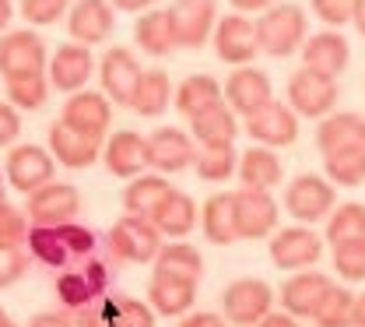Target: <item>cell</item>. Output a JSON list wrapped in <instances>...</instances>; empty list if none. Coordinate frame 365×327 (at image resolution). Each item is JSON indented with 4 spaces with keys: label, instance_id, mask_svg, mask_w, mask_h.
<instances>
[{
    "label": "cell",
    "instance_id": "obj_61",
    "mask_svg": "<svg viewBox=\"0 0 365 327\" xmlns=\"http://www.w3.org/2000/svg\"><path fill=\"white\" fill-rule=\"evenodd\" d=\"M7 327H18V324H7Z\"/></svg>",
    "mask_w": 365,
    "mask_h": 327
},
{
    "label": "cell",
    "instance_id": "obj_4",
    "mask_svg": "<svg viewBox=\"0 0 365 327\" xmlns=\"http://www.w3.org/2000/svg\"><path fill=\"white\" fill-rule=\"evenodd\" d=\"M162 246L165 243H162L158 226L151 218H144V215H127V211L106 236V250L116 261H130V264H155Z\"/></svg>",
    "mask_w": 365,
    "mask_h": 327
},
{
    "label": "cell",
    "instance_id": "obj_54",
    "mask_svg": "<svg viewBox=\"0 0 365 327\" xmlns=\"http://www.w3.org/2000/svg\"><path fill=\"white\" fill-rule=\"evenodd\" d=\"M113 7H116V11H134V14H144V11H151V7H155V0H113Z\"/></svg>",
    "mask_w": 365,
    "mask_h": 327
},
{
    "label": "cell",
    "instance_id": "obj_53",
    "mask_svg": "<svg viewBox=\"0 0 365 327\" xmlns=\"http://www.w3.org/2000/svg\"><path fill=\"white\" fill-rule=\"evenodd\" d=\"M257 327H299V317H292V313H267Z\"/></svg>",
    "mask_w": 365,
    "mask_h": 327
},
{
    "label": "cell",
    "instance_id": "obj_27",
    "mask_svg": "<svg viewBox=\"0 0 365 327\" xmlns=\"http://www.w3.org/2000/svg\"><path fill=\"white\" fill-rule=\"evenodd\" d=\"M319 155H334L344 148H365V116L362 113H330L317 127Z\"/></svg>",
    "mask_w": 365,
    "mask_h": 327
},
{
    "label": "cell",
    "instance_id": "obj_46",
    "mask_svg": "<svg viewBox=\"0 0 365 327\" xmlns=\"http://www.w3.org/2000/svg\"><path fill=\"white\" fill-rule=\"evenodd\" d=\"M309 4H313V14L330 29L355 21V11H359V0H309Z\"/></svg>",
    "mask_w": 365,
    "mask_h": 327
},
{
    "label": "cell",
    "instance_id": "obj_2",
    "mask_svg": "<svg viewBox=\"0 0 365 327\" xmlns=\"http://www.w3.org/2000/svg\"><path fill=\"white\" fill-rule=\"evenodd\" d=\"M109 285H113V261L91 253L88 261L63 268L56 275V299H60L63 310L81 313V310H88L98 299L109 296Z\"/></svg>",
    "mask_w": 365,
    "mask_h": 327
},
{
    "label": "cell",
    "instance_id": "obj_32",
    "mask_svg": "<svg viewBox=\"0 0 365 327\" xmlns=\"http://www.w3.org/2000/svg\"><path fill=\"white\" fill-rule=\"evenodd\" d=\"M134 43L140 53L148 56H169L176 46V32H173V21H169V11L162 7H151L137 18L134 25Z\"/></svg>",
    "mask_w": 365,
    "mask_h": 327
},
{
    "label": "cell",
    "instance_id": "obj_6",
    "mask_svg": "<svg viewBox=\"0 0 365 327\" xmlns=\"http://www.w3.org/2000/svg\"><path fill=\"white\" fill-rule=\"evenodd\" d=\"M341 99V89H337V78H327L319 71H309V67H299L292 78H288V106L306 116V120H323L334 113Z\"/></svg>",
    "mask_w": 365,
    "mask_h": 327
},
{
    "label": "cell",
    "instance_id": "obj_18",
    "mask_svg": "<svg viewBox=\"0 0 365 327\" xmlns=\"http://www.w3.org/2000/svg\"><path fill=\"white\" fill-rule=\"evenodd\" d=\"M277 201L271 197V190H250L242 187L235 193V229L239 239H264L277 229Z\"/></svg>",
    "mask_w": 365,
    "mask_h": 327
},
{
    "label": "cell",
    "instance_id": "obj_40",
    "mask_svg": "<svg viewBox=\"0 0 365 327\" xmlns=\"http://www.w3.org/2000/svg\"><path fill=\"white\" fill-rule=\"evenodd\" d=\"M193 169H197V176H200L204 183H225L228 176H235V169H239L235 144H225V148H200Z\"/></svg>",
    "mask_w": 365,
    "mask_h": 327
},
{
    "label": "cell",
    "instance_id": "obj_9",
    "mask_svg": "<svg viewBox=\"0 0 365 327\" xmlns=\"http://www.w3.org/2000/svg\"><path fill=\"white\" fill-rule=\"evenodd\" d=\"M165 11L180 49H200L218 29V0H173Z\"/></svg>",
    "mask_w": 365,
    "mask_h": 327
},
{
    "label": "cell",
    "instance_id": "obj_41",
    "mask_svg": "<svg viewBox=\"0 0 365 327\" xmlns=\"http://www.w3.org/2000/svg\"><path fill=\"white\" fill-rule=\"evenodd\" d=\"M49 89H53V85H49V78H46V74L14 78V81H7V102H11V106H18V109H25V113H32V109L46 106Z\"/></svg>",
    "mask_w": 365,
    "mask_h": 327
},
{
    "label": "cell",
    "instance_id": "obj_31",
    "mask_svg": "<svg viewBox=\"0 0 365 327\" xmlns=\"http://www.w3.org/2000/svg\"><path fill=\"white\" fill-rule=\"evenodd\" d=\"M218 102H225V85L215 81L211 74H186L176 85V99H173L176 113H182L186 120H193L197 113H204Z\"/></svg>",
    "mask_w": 365,
    "mask_h": 327
},
{
    "label": "cell",
    "instance_id": "obj_10",
    "mask_svg": "<svg viewBox=\"0 0 365 327\" xmlns=\"http://www.w3.org/2000/svg\"><path fill=\"white\" fill-rule=\"evenodd\" d=\"M53 173H56V159L49 148H39V144H14L4 159L7 183L21 193H36L39 187L53 183Z\"/></svg>",
    "mask_w": 365,
    "mask_h": 327
},
{
    "label": "cell",
    "instance_id": "obj_59",
    "mask_svg": "<svg viewBox=\"0 0 365 327\" xmlns=\"http://www.w3.org/2000/svg\"><path fill=\"white\" fill-rule=\"evenodd\" d=\"M0 204H7V193H4V187H0Z\"/></svg>",
    "mask_w": 365,
    "mask_h": 327
},
{
    "label": "cell",
    "instance_id": "obj_5",
    "mask_svg": "<svg viewBox=\"0 0 365 327\" xmlns=\"http://www.w3.org/2000/svg\"><path fill=\"white\" fill-rule=\"evenodd\" d=\"M49 56H46V43L36 29H11L0 36V74L4 81L14 78H32V74H46Z\"/></svg>",
    "mask_w": 365,
    "mask_h": 327
},
{
    "label": "cell",
    "instance_id": "obj_42",
    "mask_svg": "<svg viewBox=\"0 0 365 327\" xmlns=\"http://www.w3.org/2000/svg\"><path fill=\"white\" fill-rule=\"evenodd\" d=\"M334 271L344 281H365V236L334 246Z\"/></svg>",
    "mask_w": 365,
    "mask_h": 327
},
{
    "label": "cell",
    "instance_id": "obj_17",
    "mask_svg": "<svg viewBox=\"0 0 365 327\" xmlns=\"http://www.w3.org/2000/svg\"><path fill=\"white\" fill-rule=\"evenodd\" d=\"M246 134L267 148H288L299 141V113L288 102H267L253 116H246Z\"/></svg>",
    "mask_w": 365,
    "mask_h": 327
},
{
    "label": "cell",
    "instance_id": "obj_33",
    "mask_svg": "<svg viewBox=\"0 0 365 327\" xmlns=\"http://www.w3.org/2000/svg\"><path fill=\"white\" fill-rule=\"evenodd\" d=\"M200 229L215 246H228L239 239L235 229V193H215L200 208Z\"/></svg>",
    "mask_w": 365,
    "mask_h": 327
},
{
    "label": "cell",
    "instance_id": "obj_19",
    "mask_svg": "<svg viewBox=\"0 0 365 327\" xmlns=\"http://www.w3.org/2000/svg\"><path fill=\"white\" fill-rule=\"evenodd\" d=\"M91 74H95V56H91V46H85V43L71 39V43L56 46V53L49 56V85L56 92H81L91 81Z\"/></svg>",
    "mask_w": 365,
    "mask_h": 327
},
{
    "label": "cell",
    "instance_id": "obj_39",
    "mask_svg": "<svg viewBox=\"0 0 365 327\" xmlns=\"http://www.w3.org/2000/svg\"><path fill=\"white\" fill-rule=\"evenodd\" d=\"M362 236H365V204L348 201V204L330 211V218H327V243L330 246L348 243V239H362Z\"/></svg>",
    "mask_w": 365,
    "mask_h": 327
},
{
    "label": "cell",
    "instance_id": "obj_57",
    "mask_svg": "<svg viewBox=\"0 0 365 327\" xmlns=\"http://www.w3.org/2000/svg\"><path fill=\"white\" fill-rule=\"evenodd\" d=\"M351 25L359 29V36H365V0H359V11H355V21Z\"/></svg>",
    "mask_w": 365,
    "mask_h": 327
},
{
    "label": "cell",
    "instance_id": "obj_30",
    "mask_svg": "<svg viewBox=\"0 0 365 327\" xmlns=\"http://www.w3.org/2000/svg\"><path fill=\"white\" fill-rule=\"evenodd\" d=\"M155 226H158V233L169 236V239H182V236L190 233L193 226H197V204H193V197L190 193H182V190H169L158 204H155V211L148 215Z\"/></svg>",
    "mask_w": 365,
    "mask_h": 327
},
{
    "label": "cell",
    "instance_id": "obj_36",
    "mask_svg": "<svg viewBox=\"0 0 365 327\" xmlns=\"http://www.w3.org/2000/svg\"><path fill=\"white\" fill-rule=\"evenodd\" d=\"M155 271L200 281V275H204V257H200L197 246H190V243H182V239H173V243H165V246L158 250V257H155Z\"/></svg>",
    "mask_w": 365,
    "mask_h": 327
},
{
    "label": "cell",
    "instance_id": "obj_34",
    "mask_svg": "<svg viewBox=\"0 0 365 327\" xmlns=\"http://www.w3.org/2000/svg\"><path fill=\"white\" fill-rule=\"evenodd\" d=\"M173 99H176L173 78H169L162 67H151V71H144V78H140V85H137V95H134V102H130V109H134L137 116H162V113L173 106Z\"/></svg>",
    "mask_w": 365,
    "mask_h": 327
},
{
    "label": "cell",
    "instance_id": "obj_13",
    "mask_svg": "<svg viewBox=\"0 0 365 327\" xmlns=\"http://www.w3.org/2000/svg\"><path fill=\"white\" fill-rule=\"evenodd\" d=\"M215 53L218 60L228 67H246L257 60L260 53V36H257V21H250L246 14H225L218 18V29H215Z\"/></svg>",
    "mask_w": 365,
    "mask_h": 327
},
{
    "label": "cell",
    "instance_id": "obj_51",
    "mask_svg": "<svg viewBox=\"0 0 365 327\" xmlns=\"http://www.w3.org/2000/svg\"><path fill=\"white\" fill-rule=\"evenodd\" d=\"M180 327H225V317H218V313H190V317H182Z\"/></svg>",
    "mask_w": 365,
    "mask_h": 327
},
{
    "label": "cell",
    "instance_id": "obj_28",
    "mask_svg": "<svg viewBox=\"0 0 365 327\" xmlns=\"http://www.w3.org/2000/svg\"><path fill=\"white\" fill-rule=\"evenodd\" d=\"M239 183L250 190H274L284 180V166L281 159L274 155V148L267 144H253L239 155Z\"/></svg>",
    "mask_w": 365,
    "mask_h": 327
},
{
    "label": "cell",
    "instance_id": "obj_21",
    "mask_svg": "<svg viewBox=\"0 0 365 327\" xmlns=\"http://www.w3.org/2000/svg\"><path fill=\"white\" fill-rule=\"evenodd\" d=\"M225 102L239 116H253L257 109H264L267 102H274L271 78L260 67H253V64L235 67L225 81Z\"/></svg>",
    "mask_w": 365,
    "mask_h": 327
},
{
    "label": "cell",
    "instance_id": "obj_14",
    "mask_svg": "<svg viewBox=\"0 0 365 327\" xmlns=\"http://www.w3.org/2000/svg\"><path fill=\"white\" fill-rule=\"evenodd\" d=\"M140 78H144V67L127 46L106 49V56L98 60V85L116 106H130L134 102Z\"/></svg>",
    "mask_w": 365,
    "mask_h": 327
},
{
    "label": "cell",
    "instance_id": "obj_56",
    "mask_svg": "<svg viewBox=\"0 0 365 327\" xmlns=\"http://www.w3.org/2000/svg\"><path fill=\"white\" fill-rule=\"evenodd\" d=\"M355 327H365V292H359L355 299Z\"/></svg>",
    "mask_w": 365,
    "mask_h": 327
},
{
    "label": "cell",
    "instance_id": "obj_29",
    "mask_svg": "<svg viewBox=\"0 0 365 327\" xmlns=\"http://www.w3.org/2000/svg\"><path fill=\"white\" fill-rule=\"evenodd\" d=\"M190 134H193V141H197L200 148H225V144H232L235 134H239L235 109H232L228 102H218V106L197 113V116L190 120Z\"/></svg>",
    "mask_w": 365,
    "mask_h": 327
},
{
    "label": "cell",
    "instance_id": "obj_38",
    "mask_svg": "<svg viewBox=\"0 0 365 327\" xmlns=\"http://www.w3.org/2000/svg\"><path fill=\"white\" fill-rule=\"evenodd\" d=\"M327 180L334 187H362L365 183V148H344L334 155H323Z\"/></svg>",
    "mask_w": 365,
    "mask_h": 327
},
{
    "label": "cell",
    "instance_id": "obj_45",
    "mask_svg": "<svg viewBox=\"0 0 365 327\" xmlns=\"http://www.w3.org/2000/svg\"><path fill=\"white\" fill-rule=\"evenodd\" d=\"M67 7H71V0H21L18 11L29 25L43 29V25H56L67 14Z\"/></svg>",
    "mask_w": 365,
    "mask_h": 327
},
{
    "label": "cell",
    "instance_id": "obj_60",
    "mask_svg": "<svg viewBox=\"0 0 365 327\" xmlns=\"http://www.w3.org/2000/svg\"><path fill=\"white\" fill-rule=\"evenodd\" d=\"M4 180H7V176H4V166H0V187H4Z\"/></svg>",
    "mask_w": 365,
    "mask_h": 327
},
{
    "label": "cell",
    "instance_id": "obj_3",
    "mask_svg": "<svg viewBox=\"0 0 365 327\" xmlns=\"http://www.w3.org/2000/svg\"><path fill=\"white\" fill-rule=\"evenodd\" d=\"M306 11L299 4H274L267 7L260 18H257V36H260V53H267L274 60H284V56H295L302 53L309 32H306Z\"/></svg>",
    "mask_w": 365,
    "mask_h": 327
},
{
    "label": "cell",
    "instance_id": "obj_26",
    "mask_svg": "<svg viewBox=\"0 0 365 327\" xmlns=\"http://www.w3.org/2000/svg\"><path fill=\"white\" fill-rule=\"evenodd\" d=\"M98 144L102 141L88 138V134H81V131H74V127H67L63 120H56L53 127H49V151H53V159L60 162V166H67V169H88L98 162Z\"/></svg>",
    "mask_w": 365,
    "mask_h": 327
},
{
    "label": "cell",
    "instance_id": "obj_55",
    "mask_svg": "<svg viewBox=\"0 0 365 327\" xmlns=\"http://www.w3.org/2000/svg\"><path fill=\"white\" fill-rule=\"evenodd\" d=\"M11 18H14V4H11V0H0V36H4V29L11 25Z\"/></svg>",
    "mask_w": 365,
    "mask_h": 327
},
{
    "label": "cell",
    "instance_id": "obj_43",
    "mask_svg": "<svg viewBox=\"0 0 365 327\" xmlns=\"http://www.w3.org/2000/svg\"><path fill=\"white\" fill-rule=\"evenodd\" d=\"M113 324L116 327H155V306L134 299V296H116L113 299Z\"/></svg>",
    "mask_w": 365,
    "mask_h": 327
},
{
    "label": "cell",
    "instance_id": "obj_47",
    "mask_svg": "<svg viewBox=\"0 0 365 327\" xmlns=\"http://www.w3.org/2000/svg\"><path fill=\"white\" fill-rule=\"evenodd\" d=\"M32 261H36V257H32L29 250H21V246H0V288L14 285V281L29 271Z\"/></svg>",
    "mask_w": 365,
    "mask_h": 327
},
{
    "label": "cell",
    "instance_id": "obj_48",
    "mask_svg": "<svg viewBox=\"0 0 365 327\" xmlns=\"http://www.w3.org/2000/svg\"><path fill=\"white\" fill-rule=\"evenodd\" d=\"M21 134V113L11 102H0V148H11Z\"/></svg>",
    "mask_w": 365,
    "mask_h": 327
},
{
    "label": "cell",
    "instance_id": "obj_50",
    "mask_svg": "<svg viewBox=\"0 0 365 327\" xmlns=\"http://www.w3.org/2000/svg\"><path fill=\"white\" fill-rule=\"evenodd\" d=\"M29 327H74L71 313H60V310H46V313H36Z\"/></svg>",
    "mask_w": 365,
    "mask_h": 327
},
{
    "label": "cell",
    "instance_id": "obj_44",
    "mask_svg": "<svg viewBox=\"0 0 365 327\" xmlns=\"http://www.w3.org/2000/svg\"><path fill=\"white\" fill-rule=\"evenodd\" d=\"M29 229H32V222L25 211H18L11 201L0 204V246H21L29 239Z\"/></svg>",
    "mask_w": 365,
    "mask_h": 327
},
{
    "label": "cell",
    "instance_id": "obj_12",
    "mask_svg": "<svg viewBox=\"0 0 365 327\" xmlns=\"http://www.w3.org/2000/svg\"><path fill=\"white\" fill-rule=\"evenodd\" d=\"M323 257V239L309 226H288L271 236V261L281 271H309Z\"/></svg>",
    "mask_w": 365,
    "mask_h": 327
},
{
    "label": "cell",
    "instance_id": "obj_1",
    "mask_svg": "<svg viewBox=\"0 0 365 327\" xmlns=\"http://www.w3.org/2000/svg\"><path fill=\"white\" fill-rule=\"evenodd\" d=\"M29 253L46 268H74L98 253V236L81 222H60V226H32L29 229Z\"/></svg>",
    "mask_w": 365,
    "mask_h": 327
},
{
    "label": "cell",
    "instance_id": "obj_11",
    "mask_svg": "<svg viewBox=\"0 0 365 327\" xmlns=\"http://www.w3.org/2000/svg\"><path fill=\"white\" fill-rule=\"evenodd\" d=\"M197 151L200 148H197L193 134L180 131V127H158L155 134H148V162L162 176H176L182 169H193Z\"/></svg>",
    "mask_w": 365,
    "mask_h": 327
},
{
    "label": "cell",
    "instance_id": "obj_15",
    "mask_svg": "<svg viewBox=\"0 0 365 327\" xmlns=\"http://www.w3.org/2000/svg\"><path fill=\"white\" fill-rule=\"evenodd\" d=\"M60 120L81 134H88L95 141H106V131L113 124V99L106 92H91V89H81V92L67 95L63 109H60Z\"/></svg>",
    "mask_w": 365,
    "mask_h": 327
},
{
    "label": "cell",
    "instance_id": "obj_8",
    "mask_svg": "<svg viewBox=\"0 0 365 327\" xmlns=\"http://www.w3.org/2000/svg\"><path fill=\"white\" fill-rule=\"evenodd\" d=\"M225 321L235 327H257L267 313H274V292L260 278H235L222 292Z\"/></svg>",
    "mask_w": 365,
    "mask_h": 327
},
{
    "label": "cell",
    "instance_id": "obj_49",
    "mask_svg": "<svg viewBox=\"0 0 365 327\" xmlns=\"http://www.w3.org/2000/svg\"><path fill=\"white\" fill-rule=\"evenodd\" d=\"M78 327H116L113 324V296L78 313Z\"/></svg>",
    "mask_w": 365,
    "mask_h": 327
},
{
    "label": "cell",
    "instance_id": "obj_24",
    "mask_svg": "<svg viewBox=\"0 0 365 327\" xmlns=\"http://www.w3.org/2000/svg\"><path fill=\"white\" fill-rule=\"evenodd\" d=\"M330 285L334 281L327 278L323 271H313V268L309 271H295L292 278L281 285V306H284V313H292V317H313Z\"/></svg>",
    "mask_w": 365,
    "mask_h": 327
},
{
    "label": "cell",
    "instance_id": "obj_37",
    "mask_svg": "<svg viewBox=\"0 0 365 327\" xmlns=\"http://www.w3.org/2000/svg\"><path fill=\"white\" fill-rule=\"evenodd\" d=\"M355 292L344 288V285H330L323 303L317 306L313 321L317 327H355Z\"/></svg>",
    "mask_w": 365,
    "mask_h": 327
},
{
    "label": "cell",
    "instance_id": "obj_20",
    "mask_svg": "<svg viewBox=\"0 0 365 327\" xmlns=\"http://www.w3.org/2000/svg\"><path fill=\"white\" fill-rule=\"evenodd\" d=\"M116 29V7L113 0H78L67 14V32L74 43L98 46L113 36Z\"/></svg>",
    "mask_w": 365,
    "mask_h": 327
},
{
    "label": "cell",
    "instance_id": "obj_23",
    "mask_svg": "<svg viewBox=\"0 0 365 327\" xmlns=\"http://www.w3.org/2000/svg\"><path fill=\"white\" fill-rule=\"evenodd\" d=\"M348 60H351V46L337 29H323L317 36H309L302 46V67L319 71L327 78H341L348 71Z\"/></svg>",
    "mask_w": 365,
    "mask_h": 327
},
{
    "label": "cell",
    "instance_id": "obj_58",
    "mask_svg": "<svg viewBox=\"0 0 365 327\" xmlns=\"http://www.w3.org/2000/svg\"><path fill=\"white\" fill-rule=\"evenodd\" d=\"M7 324H11V317H7V313L0 310V327H7Z\"/></svg>",
    "mask_w": 365,
    "mask_h": 327
},
{
    "label": "cell",
    "instance_id": "obj_16",
    "mask_svg": "<svg viewBox=\"0 0 365 327\" xmlns=\"http://www.w3.org/2000/svg\"><path fill=\"white\" fill-rule=\"evenodd\" d=\"M81 211V193L71 183H46L36 193H29L25 201V215L32 226H60V222H74Z\"/></svg>",
    "mask_w": 365,
    "mask_h": 327
},
{
    "label": "cell",
    "instance_id": "obj_22",
    "mask_svg": "<svg viewBox=\"0 0 365 327\" xmlns=\"http://www.w3.org/2000/svg\"><path fill=\"white\" fill-rule=\"evenodd\" d=\"M102 162H106V169L116 180H134L140 173H148L151 169V162H148V138L137 134V131H116L113 138L106 141Z\"/></svg>",
    "mask_w": 365,
    "mask_h": 327
},
{
    "label": "cell",
    "instance_id": "obj_35",
    "mask_svg": "<svg viewBox=\"0 0 365 327\" xmlns=\"http://www.w3.org/2000/svg\"><path fill=\"white\" fill-rule=\"evenodd\" d=\"M173 190V183L162 176V173H140V176H134L130 183H127V190H123V211L127 215H151L155 211V204L165 197Z\"/></svg>",
    "mask_w": 365,
    "mask_h": 327
},
{
    "label": "cell",
    "instance_id": "obj_7",
    "mask_svg": "<svg viewBox=\"0 0 365 327\" xmlns=\"http://www.w3.org/2000/svg\"><path fill=\"white\" fill-rule=\"evenodd\" d=\"M334 204H337L334 183L317 176V173H302V176H295V180L284 187V211H288L295 222H302V226H313V222L330 218Z\"/></svg>",
    "mask_w": 365,
    "mask_h": 327
},
{
    "label": "cell",
    "instance_id": "obj_25",
    "mask_svg": "<svg viewBox=\"0 0 365 327\" xmlns=\"http://www.w3.org/2000/svg\"><path fill=\"white\" fill-rule=\"evenodd\" d=\"M197 299V281L180 278V275H165L155 271L148 281V303L155 306L158 317H182Z\"/></svg>",
    "mask_w": 365,
    "mask_h": 327
},
{
    "label": "cell",
    "instance_id": "obj_52",
    "mask_svg": "<svg viewBox=\"0 0 365 327\" xmlns=\"http://www.w3.org/2000/svg\"><path fill=\"white\" fill-rule=\"evenodd\" d=\"M228 4H232V7L239 11V14H253V11H260V14H264L267 7L281 4V0H228Z\"/></svg>",
    "mask_w": 365,
    "mask_h": 327
}]
</instances>
